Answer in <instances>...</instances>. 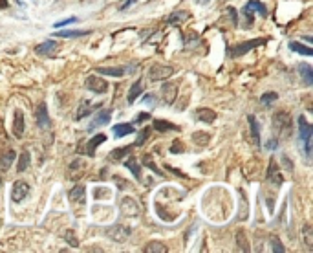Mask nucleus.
<instances>
[{"instance_id":"nucleus-1","label":"nucleus","mask_w":313,"mask_h":253,"mask_svg":"<svg viewBox=\"0 0 313 253\" xmlns=\"http://www.w3.org/2000/svg\"><path fill=\"white\" fill-rule=\"evenodd\" d=\"M311 138H313L311 125L306 121L304 116H299V139H300V143H302V151H304L308 160H309V156H311Z\"/></svg>"},{"instance_id":"nucleus-2","label":"nucleus","mask_w":313,"mask_h":253,"mask_svg":"<svg viewBox=\"0 0 313 253\" xmlns=\"http://www.w3.org/2000/svg\"><path fill=\"white\" fill-rule=\"evenodd\" d=\"M268 39H253V41H247V42H242V44H236V46H231L229 48V55L231 57H240V55H245L249 50L257 46H262L266 44Z\"/></svg>"},{"instance_id":"nucleus-3","label":"nucleus","mask_w":313,"mask_h":253,"mask_svg":"<svg viewBox=\"0 0 313 253\" xmlns=\"http://www.w3.org/2000/svg\"><path fill=\"white\" fill-rule=\"evenodd\" d=\"M273 125H275V130H277L278 136H288L291 130V118L288 112H277L275 118H273Z\"/></svg>"},{"instance_id":"nucleus-4","label":"nucleus","mask_w":313,"mask_h":253,"mask_svg":"<svg viewBox=\"0 0 313 253\" xmlns=\"http://www.w3.org/2000/svg\"><path fill=\"white\" fill-rule=\"evenodd\" d=\"M254 13H259L260 17H268V8L262 4V2H257V0H251V2H247L244 8V15L247 17V20L251 22V19H253V15Z\"/></svg>"},{"instance_id":"nucleus-5","label":"nucleus","mask_w":313,"mask_h":253,"mask_svg":"<svg viewBox=\"0 0 313 253\" xmlns=\"http://www.w3.org/2000/svg\"><path fill=\"white\" fill-rule=\"evenodd\" d=\"M87 88L94 94H104L108 90V83H106L104 79L97 77V75H90V77L87 79Z\"/></svg>"},{"instance_id":"nucleus-6","label":"nucleus","mask_w":313,"mask_h":253,"mask_svg":"<svg viewBox=\"0 0 313 253\" xmlns=\"http://www.w3.org/2000/svg\"><path fill=\"white\" fill-rule=\"evenodd\" d=\"M174 74V68L170 66H154V68H150L149 72V77L150 81H165L167 77Z\"/></svg>"},{"instance_id":"nucleus-7","label":"nucleus","mask_w":313,"mask_h":253,"mask_svg":"<svg viewBox=\"0 0 313 253\" xmlns=\"http://www.w3.org/2000/svg\"><path fill=\"white\" fill-rule=\"evenodd\" d=\"M30 194V185L26 182H15L13 184V189H11V198H13V202H22L24 198Z\"/></svg>"},{"instance_id":"nucleus-8","label":"nucleus","mask_w":313,"mask_h":253,"mask_svg":"<svg viewBox=\"0 0 313 253\" xmlns=\"http://www.w3.org/2000/svg\"><path fill=\"white\" fill-rule=\"evenodd\" d=\"M110 118H112V110H99L96 116H94V120H92L90 127H88V130H94L97 129V127H103V125H108Z\"/></svg>"},{"instance_id":"nucleus-9","label":"nucleus","mask_w":313,"mask_h":253,"mask_svg":"<svg viewBox=\"0 0 313 253\" xmlns=\"http://www.w3.org/2000/svg\"><path fill=\"white\" fill-rule=\"evenodd\" d=\"M121 211L125 216H137L139 215V206L132 198H123L121 200Z\"/></svg>"},{"instance_id":"nucleus-10","label":"nucleus","mask_w":313,"mask_h":253,"mask_svg":"<svg viewBox=\"0 0 313 253\" xmlns=\"http://www.w3.org/2000/svg\"><path fill=\"white\" fill-rule=\"evenodd\" d=\"M108 235L113 240L123 242V240H127L130 237V228H127V226H113V228L108 230Z\"/></svg>"},{"instance_id":"nucleus-11","label":"nucleus","mask_w":313,"mask_h":253,"mask_svg":"<svg viewBox=\"0 0 313 253\" xmlns=\"http://www.w3.org/2000/svg\"><path fill=\"white\" fill-rule=\"evenodd\" d=\"M161 94H163V101L167 105H173L174 99H176V94H178V85L176 83H165L161 87Z\"/></svg>"},{"instance_id":"nucleus-12","label":"nucleus","mask_w":313,"mask_h":253,"mask_svg":"<svg viewBox=\"0 0 313 253\" xmlns=\"http://www.w3.org/2000/svg\"><path fill=\"white\" fill-rule=\"evenodd\" d=\"M37 125H39V129H48L50 127V116H48L46 103H41L39 108H37Z\"/></svg>"},{"instance_id":"nucleus-13","label":"nucleus","mask_w":313,"mask_h":253,"mask_svg":"<svg viewBox=\"0 0 313 253\" xmlns=\"http://www.w3.org/2000/svg\"><path fill=\"white\" fill-rule=\"evenodd\" d=\"M99 108V105H92L88 99H82L81 101V105H79V108H77V114H75V120H82V118H87L88 114H92L94 110H97Z\"/></svg>"},{"instance_id":"nucleus-14","label":"nucleus","mask_w":313,"mask_h":253,"mask_svg":"<svg viewBox=\"0 0 313 253\" xmlns=\"http://www.w3.org/2000/svg\"><path fill=\"white\" fill-rule=\"evenodd\" d=\"M57 50V42L55 41H46V42H42V44H37L35 46V53L37 55H42V57H48V55H51L53 51Z\"/></svg>"},{"instance_id":"nucleus-15","label":"nucleus","mask_w":313,"mask_h":253,"mask_svg":"<svg viewBox=\"0 0 313 253\" xmlns=\"http://www.w3.org/2000/svg\"><path fill=\"white\" fill-rule=\"evenodd\" d=\"M268 180H269V184H273V185H280L282 184V175H280V171H278L277 161H275V160L269 161Z\"/></svg>"},{"instance_id":"nucleus-16","label":"nucleus","mask_w":313,"mask_h":253,"mask_svg":"<svg viewBox=\"0 0 313 253\" xmlns=\"http://www.w3.org/2000/svg\"><path fill=\"white\" fill-rule=\"evenodd\" d=\"M15 158H17V154H15L13 149H8L6 152H2V154H0V173L8 171L9 167H11V163H13Z\"/></svg>"},{"instance_id":"nucleus-17","label":"nucleus","mask_w":313,"mask_h":253,"mask_svg":"<svg viewBox=\"0 0 313 253\" xmlns=\"http://www.w3.org/2000/svg\"><path fill=\"white\" fill-rule=\"evenodd\" d=\"M194 118L198 121H204V123H213L216 120V112L211 110V108H198L194 112Z\"/></svg>"},{"instance_id":"nucleus-18","label":"nucleus","mask_w":313,"mask_h":253,"mask_svg":"<svg viewBox=\"0 0 313 253\" xmlns=\"http://www.w3.org/2000/svg\"><path fill=\"white\" fill-rule=\"evenodd\" d=\"M84 196H87V189L84 185H77L70 191V202L73 204H84Z\"/></svg>"},{"instance_id":"nucleus-19","label":"nucleus","mask_w":313,"mask_h":253,"mask_svg":"<svg viewBox=\"0 0 313 253\" xmlns=\"http://www.w3.org/2000/svg\"><path fill=\"white\" fill-rule=\"evenodd\" d=\"M104 142H106V136H104V134H96V136H94V138H92L90 142H88V145H87V154L88 156H94V154H96V149Z\"/></svg>"},{"instance_id":"nucleus-20","label":"nucleus","mask_w":313,"mask_h":253,"mask_svg":"<svg viewBox=\"0 0 313 253\" xmlns=\"http://www.w3.org/2000/svg\"><path fill=\"white\" fill-rule=\"evenodd\" d=\"M13 134L17 136V138H22V134H24V114H22V110H17V112H15Z\"/></svg>"},{"instance_id":"nucleus-21","label":"nucleus","mask_w":313,"mask_h":253,"mask_svg":"<svg viewBox=\"0 0 313 253\" xmlns=\"http://www.w3.org/2000/svg\"><path fill=\"white\" fill-rule=\"evenodd\" d=\"M90 32H84V30H63V32H57L55 35L61 39H77V37H87Z\"/></svg>"},{"instance_id":"nucleus-22","label":"nucleus","mask_w":313,"mask_h":253,"mask_svg":"<svg viewBox=\"0 0 313 253\" xmlns=\"http://www.w3.org/2000/svg\"><path fill=\"white\" fill-rule=\"evenodd\" d=\"M112 130L116 138H123V136H128V134L134 132V127H132V123H118L113 125Z\"/></svg>"},{"instance_id":"nucleus-23","label":"nucleus","mask_w":313,"mask_h":253,"mask_svg":"<svg viewBox=\"0 0 313 253\" xmlns=\"http://www.w3.org/2000/svg\"><path fill=\"white\" fill-rule=\"evenodd\" d=\"M247 121L251 125V134H253L254 139V147H260V129H259V121L254 116H247Z\"/></svg>"},{"instance_id":"nucleus-24","label":"nucleus","mask_w":313,"mask_h":253,"mask_svg":"<svg viewBox=\"0 0 313 253\" xmlns=\"http://www.w3.org/2000/svg\"><path fill=\"white\" fill-rule=\"evenodd\" d=\"M299 74L302 75V79H304V83H306V87H311L313 85V70H311V66L309 65H299Z\"/></svg>"},{"instance_id":"nucleus-25","label":"nucleus","mask_w":313,"mask_h":253,"mask_svg":"<svg viewBox=\"0 0 313 253\" xmlns=\"http://www.w3.org/2000/svg\"><path fill=\"white\" fill-rule=\"evenodd\" d=\"M141 94H143V83H141V81H136V83L132 85L130 87V92H128V96H127V99H128V103H134L137 99V97L141 96Z\"/></svg>"},{"instance_id":"nucleus-26","label":"nucleus","mask_w":313,"mask_h":253,"mask_svg":"<svg viewBox=\"0 0 313 253\" xmlns=\"http://www.w3.org/2000/svg\"><path fill=\"white\" fill-rule=\"evenodd\" d=\"M191 17V15L187 13V11H183V10H180V11H174L173 15H168L167 17V24H170V26H174V24H178V22H183V20H187Z\"/></svg>"},{"instance_id":"nucleus-27","label":"nucleus","mask_w":313,"mask_h":253,"mask_svg":"<svg viewBox=\"0 0 313 253\" xmlns=\"http://www.w3.org/2000/svg\"><path fill=\"white\" fill-rule=\"evenodd\" d=\"M154 129L159 130V132H168V130H180L174 123L170 121H165V120H154Z\"/></svg>"},{"instance_id":"nucleus-28","label":"nucleus","mask_w":313,"mask_h":253,"mask_svg":"<svg viewBox=\"0 0 313 253\" xmlns=\"http://www.w3.org/2000/svg\"><path fill=\"white\" fill-rule=\"evenodd\" d=\"M290 50L291 51H297L300 55H306V57H311L313 55V50L309 46H304V44H300V42H290Z\"/></svg>"},{"instance_id":"nucleus-29","label":"nucleus","mask_w":313,"mask_h":253,"mask_svg":"<svg viewBox=\"0 0 313 253\" xmlns=\"http://www.w3.org/2000/svg\"><path fill=\"white\" fill-rule=\"evenodd\" d=\"M125 167H127V169H130V171H132V175L136 176L137 180L141 178V165H139V163H137L136 158H132V156L128 158V160L125 161Z\"/></svg>"},{"instance_id":"nucleus-30","label":"nucleus","mask_w":313,"mask_h":253,"mask_svg":"<svg viewBox=\"0 0 313 253\" xmlns=\"http://www.w3.org/2000/svg\"><path fill=\"white\" fill-rule=\"evenodd\" d=\"M145 253H167V246H163L161 242H149L143 248Z\"/></svg>"},{"instance_id":"nucleus-31","label":"nucleus","mask_w":313,"mask_h":253,"mask_svg":"<svg viewBox=\"0 0 313 253\" xmlns=\"http://www.w3.org/2000/svg\"><path fill=\"white\" fill-rule=\"evenodd\" d=\"M97 74H104V75H112V77H121V75H125V70L123 68H103V66H99V68H96Z\"/></svg>"},{"instance_id":"nucleus-32","label":"nucleus","mask_w":313,"mask_h":253,"mask_svg":"<svg viewBox=\"0 0 313 253\" xmlns=\"http://www.w3.org/2000/svg\"><path fill=\"white\" fill-rule=\"evenodd\" d=\"M192 142L198 143L200 147H205V145L211 142V136H209L207 132H194L192 134Z\"/></svg>"},{"instance_id":"nucleus-33","label":"nucleus","mask_w":313,"mask_h":253,"mask_svg":"<svg viewBox=\"0 0 313 253\" xmlns=\"http://www.w3.org/2000/svg\"><path fill=\"white\" fill-rule=\"evenodd\" d=\"M130 151H132V147H119V149H113L112 152H110V158L112 160H121V158H125L127 154H130Z\"/></svg>"},{"instance_id":"nucleus-34","label":"nucleus","mask_w":313,"mask_h":253,"mask_svg":"<svg viewBox=\"0 0 313 253\" xmlns=\"http://www.w3.org/2000/svg\"><path fill=\"white\" fill-rule=\"evenodd\" d=\"M30 167V152L27 151H22V154H20V158H18V173H24V171Z\"/></svg>"},{"instance_id":"nucleus-35","label":"nucleus","mask_w":313,"mask_h":253,"mask_svg":"<svg viewBox=\"0 0 313 253\" xmlns=\"http://www.w3.org/2000/svg\"><path fill=\"white\" fill-rule=\"evenodd\" d=\"M150 136V129H141L139 130V134H137V138H136V142H134V145L132 147H141L143 143L147 142V138Z\"/></svg>"},{"instance_id":"nucleus-36","label":"nucleus","mask_w":313,"mask_h":253,"mask_svg":"<svg viewBox=\"0 0 313 253\" xmlns=\"http://www.w3.org/2000/svg\"><path fill=\"white\" fill-rule=\"evenodd\" d=\"M277 97H278V96H277L275 92H266L262 97H260V101H262L264 106H269V105H273V103L277 101Z\"/></svg>"},{"instance_id":"nucleus-37","label":"nucleus","mask_w":313,"mask_h":253,"mask_svg":"<svg viewBox=\"0 0 313 253\" xmlns=\"http://www.w3.org/2000/svg\"><path fill=\"white\" fill-rule=\"evenodd\" d=\"M143 163H145V165L149 167V169H152V171H154V173H158L159 176H163V173H161V171L158 169V165H156L154 161L150 160V156H143Z\"/></svg>"},{"instance_id":"nucleus-38","label":"nucleus","mask_w":313,"mask_h":253,"mask_svg":"<svg viewBox=\"0 0 313 253\" xmlns=\"http://www.w3.org/2000/svg\"><path fill=\"white\" fill-rule=\"evenodd\" d=\"M236 240H238V246H242V249H244V251H249V244H247V240H245L244 231H240V233L236 235Z\"/></svg>"},{"instance_id":"nucleus-39","label":"nucleus","mask_w":313,"mask_h":253,"mask_svg":"<svg viewBox=\"0 0 313 253\" xmlns=\"http://www.w3.org/2000/svg\"><path fill=\"white\" fill-rule=\"evenodd\" d=\"M64 239L68 240L70 242V246H73V248H77L79 246V240L75 239V237H73V231L70 230V231H66V233H64Z\"/></svg>"},{"instance_id":"nucleus-40","label":"nucleus","mask_w":313,"mask_h":253,"mask_svg":"<svg viewBox=\"0 0 313 253\" xmlns=\"http://www.w3.org/2000/svg\"><path fill=\"white\" fill-rule=\"evenodd\" d=\"M73 22H77V17H70V19H64V20H59V22H55L53 28H63V26H68V24H73Z\"/></svg>"},{"instance_id":"nucleus-41","label":"nucleus","mask_w":313,"mask_h":253,"mask_svg":"<svg viewBox=\"0 0 313 253\" xmlns=\"http://www.w3.org/2000/svg\"><path fill=\"white\" fill-rule=\"evenodd\" d=\"M304 239H306V246L311 249L313 239H311V228H309V226H306V228H304Z\"/></svg>"},{"instance_id":"nucleus-42","label":"nucleus","mask_w":313,"mask_h":253,"mask_svg":"<svg viewBox=\"0 0 313 253\" xmlns=\"http://www.w3.org/2000/svg\"><path fill=\"white\" fill-rule=\"evenodd\" d=\"M271 244H273V251H275V253H282V251H284V246H282L280 240H278L277 237H271Z\"/></svg>"},{"instance_id":"nucleus-43","label":"nucleus","mask_w":313,"mask_h":253,"mask_svg":"<svg viewBox=\"0 0 313 253\" xmlns=\"http://www.w3.org/2000/svg\"><path fill=\"white\" fill-rule=\"evenodd\" d=\"M170 152H174V154H178V152H183V145L182 142H173V145H170Z\"/></svg>"},{"instance_id":"nucleus-44","label":"nucleus","mask_w":313,"mask_h":253,"mask_svg":"<svg viewBox=\"0 0 313 253\" xmlns=\"http://www.w3.org/2000/svg\"><path fill=\"white\" fill-rule=\"evenodd\" d=\"M143 103L149 106H156V97L152 96V94H145V97H143Z\"/></svg>"},{"instance_id":"nucleus-45","label":"nucleus","mask_w":313,"mask_h":253,"mask_svg":"<svg viewBox=\"0 0 313 253\" xmlns=\"http://www.w3.org/2000/svg\"><path fill=\"white\" fill-rule=\"evenodd\" d=\"M147 120H150V114H147V112H139L134 121H136V123H143V121H147Z\"/></svg>"},{"instance_id":"nucleus-46","label":"nucleus","mask_w":313,"mask_h":253,"mask_svg":"<svg viewBox=\"0 0 313 253\" xmlns=\"http://www.w3.org/2000/svg\"><path fill=\"white\" fill-rule=\"evenodd\" d=\"M103 196L108 198L110 196V191H101V189H96V191H94V198H97V200H99V198H103Z\"/></svg>"},{"instance_id":"nucleus-47","label":"nucleus","mask_w":313,"mask_h":253,"mask_svg":"<svg viewBox=\"0 0 313 253\" xmlns=\"http://www.w3.org/2000/svg\"><path fill=\"white\" fill-rule=\"evenodd\" d=\"M266 147H268V149H271V151H273V149H277V147H278V139H277V138H271V139H268V145H266Z\"/></svg>"},{"instance_id":"nucleus-48","label":"nucleus","mask_w":313,"mask_h":253,"mask_svg":"<svg viewBox=\"0 0 313 253\" xmlns=\"http://www.w3.org/2000/svg\"><path fill=\"white\" fill-rule=\"evenodd\" d=\"M282 163H286L288 171H291V169H293V165H291V161L288 160V156H282Z\"/></svg>"},{"instance_id":"nucleus-49","label":"nucleus","mask_w":313,"mask_h":253,"mask_svg":"<svg viewBox=\"0 0 313 253\" xmlns=\"http://www.w3.org/2000/svg\"><path fill=\"white\" fill-rule=\"evenodd\" d=\"M207 2H211V0H196V4H207Z\"/></svg>"}]
</instances>
